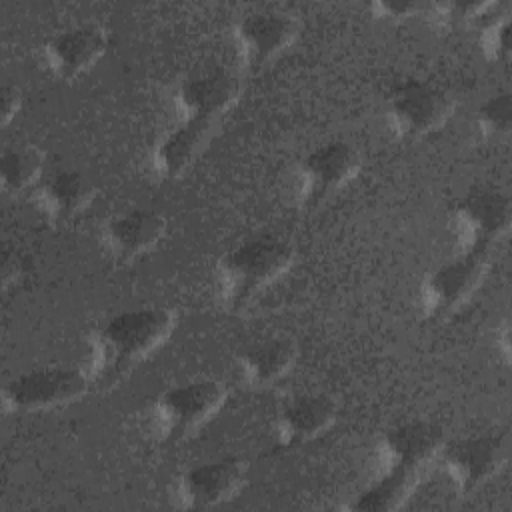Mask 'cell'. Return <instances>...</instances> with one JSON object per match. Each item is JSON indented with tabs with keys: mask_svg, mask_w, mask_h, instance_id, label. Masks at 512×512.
I'll list each match as a JSON object with an SVG mask.
<instances>
[{
	"mask_svg": "<svg viewBox=\"0 0 512 512\" xmlns=\"http://www.w3.org/2000/svg\"><path fill=\"white\" fill-rule=\"evenodd\" d=\"M166 226V218L152 208H126L104 222L102 244L114 258L134 260L158 246Z\"/></svg>",
	"mask_w": 512,
	"mask_h": 512,
	"instance_id": "2e32d148",
	"label": "cell"
},
{
	"mask_svg": "<svg viewBox=\"0 0 512 512\" xmlns=\"http://www.w3.org/2000/svg\"><path fill=\"white\" fill-rule=\"evenodd\" d=\"M298 360V346L288 336H268L238 352V372L252 388H266L282 380Z\"/></svg>",
	"mask_w": 512,
	"mask_h": 512,
	"instance_id": "d6986e66",
	"label": "cell"
},
{
	"mask_svg": "<svg viewBox=\"0 0 512 512\" xmlns=\"http://www.w3.org/2000/svg\"><path fill=\"white\" fill-rule=\"evenodd\" d=\"M0 94H2L0 96V122H2V126H8L14 120V116L20 112L22 96H20V90L12 84H4Z\"/></svg>",
	"mask_w": 512,
	"mask_h": 512,
	"instance_id": "d4e9b609",
	"label": "cell"
},
{
	"mask_svg": "<svg viewBox=\"0 0 512 512\" xmlns=\"http://www.w3.org/2000/svg\"><path fill=\"white\" fill-rule=\"evenodd\" d=\"M226 398V386L212 376L174 384L154 402V426L162 438L182 440L212 420L224 406Z\"/></svg>",
	"mask_w": 512,
	"mask_h": 512,
	"instance_id": "3957f363",
	"label": "cell"
},
{
	"mask_svg": "<svg viewBox=\"0 0 512 512\" xmlns=\"http://www.w3.org/2000/svg\"><path fill=\"white\" fill-rule=\"evenodd\" d=\"M248 466L238 456L198 462L174 480V500L180 508H212L232 500L244 486Z\"/></svg>",
	"mask_w": 512,
	"mask_h": 512,
	"instance_id": "8fae6325",
	"label": "cell"
},
{
	"mask_svg": "<svg viewBox=\"0 0 512 512\" xmlns=\"http://www.w3.org/2000/svg\"><path fill=\"white\" fill-rule=\"evenodd\" d=\"M44 178V152L28 142H14L0 154V182L4 192L22 194L36 190Z\"/></svg>",
	"mask_w": 512,
	"mask_h": 512,
	"instance_id": "ffe728a7",
	"label": "cell"
},
{
	"mask_svg": "<svg viewBox=\"0 0 512 512\" xmlns=\"http://www.w3.org/2000/svg\"><path fill=\"white\" fill-rule=\"evenodd\" d=\"M108 42V30L100 22L88 20L66 26L46 38L42 58L56 78L74 80L100 62Z\"/></svg>",
	"mask_w": 512,
	"mask_h": 512,
	"instance_id": "5bb4252c",
	"label": "cell"
},
{
	"mask_svg": "<svg viewBox=\"0 0 512 512\" xmlns=\"http://www.w3.org/2000/svg\"><path fill=\"white\" fill-rule=\"evenodd\" d=\"M422 476L396 472V470H380L374 482H370L350 504L354 510L368 512H386L400 508L412 492L418 488Z\"/></svg>",
	"mask_w": 512,
	"mask_h": 512,
	"instance_id": "44dd1931",
	"label": "cell"
},
{
	"mask_svg": "<svg viewBox=\"0 0 512 512\" xmlns=\"http://www.w3.org/2000/svg\"><path fill=\"white\" fill-rule=\"evenodd\" d=\"M426 2L418 0H376L370 4V12L380 20H406L424 16Z\"/></svg>",
	"mask_w": 512,
	"mask_h": 512,
	"instance_id": "cb8c5ba5",
	"label": "cell"
},
{
	"mask_svg": "<svg viewBox=\"0 0 512 512\" xmlns=\"http://www.w3.org/2000/svg\"><path fill=\"white\" fill-rule=\"evenodd\" d=\"M478 44L486 60L506 62L510 56V16H504L478 32Z\"/></svg>",
	"mask_w": 512,
	"mask_h": 512,
	"instance_id": "603a6c76",
	"label": "cell"
},
{
	"mask_svg": "<svg viewBox=\"0 0 512 512\" xmlns=\"http://www.w3.org/2000/svg\"><path fill=\"white\" fill-rule=\"evenodd\" d=\"M176 314L166 306H144L110 316L90 334V384L114 386L152 356L174 332Z\"/></svg>",
	"mask_w": 512,
	"mask_h": 512,
	"instance_id": "6da1fadb",
	"label": "cell"
},
{
	"mask_svg": "<svg viewBox=\"0 0 512 512\" xmlns=\"http://www.w3.org/2000/svg\"><path fill=\"white\" fill-rule=\"evenodd\" d=\"M512 126V98L508 92H498L484 100L474 114V128L486 142L502 140Z\"/></svg>",
	"mask_w": 512,
	"mask_h": 512,
	"instance_id": "7402d4cb",
	"label": "cell"
},
{
	"mask_svg": "<svg viewBox=\"0 0 512 512\" xmlns=\"http://www.w3.org/2000/svg\"><path fill=\"white\" fill-rule=\"evenodd\" d=\"M300 34V20L286 10H254L232 28L234 50L246 68H260L286 52Z\"/></svg>",
	"mask_w": 512,
	"mask_h": 512,
	"instance_id": "9c48e42d",
	"label": "cell"
},
{
	"mask_svg": "<svg viewBox=\"0 0 512 512\" xmlns=\"http://www.w3.org/2000/svg\"><path fill=\"white\" fill-rule=\"evenodd\" d=\"M452 222L462 252L486 254L510 230V198L494 188H476L454 204Z\"/></svg>",
	"mask_w": 512,
	"mask_h": 512,
	"instance_id": "ba28073f",
	"label": "cell"
},
{
	"mask_svg": "<svg viewBox=\"0 0 512 512\" xmlns=\"http://www.w3.org/2000/svg\"><path fill=\"white\" fill-rule=\"evenodd\" d=\"M362 158L358 150L332 140L316 146L300 158L296 166V196L302 206H318L334 192L346 188L360 172Z\"/></svg>",
	"mask_w": 512,
	"mask_h": 512,
	"instance_id": "52a82bcc",
	"label": "cell"
},
{
	"mask_svg": "<svg viewBox=\"0 0 512 512\" xmlns=\"http://www.w3.org/2000/svg\"><path fill=\"white\" fill-rule=\"evenodd\" d=\"M86 370L42 366L14 376L2 388L4 412H42L80 400L90 390Z\"/></svg>",
	"mask_w": 512,
	"mask_h": 512,
	"instance_id": "5b68a950",
	"label": "cell"
},
{
	"mask_svg": "<svg viewBox=\"0 0 512 512\" xmlns=\"http://www.w3.org/2000/svg\"><path fill=\"white\" fill-rule=\"evenodd\" d=\"M336 402L324 392L294 394L284 400L274 418V432L282 446H302L322 436L336 420Z\"/></svg>",
	"mask_w": 512,
	"mask_h": 512,
	"instance_id": "9a60e30c",
	"label": "cell"
},
{
	"mask_svg": "<svg viewBox=\"0 0 512 512\" xmlns=\"http://www.w3.org/2000/svg\"><path fill=\"white\" fill-rule=\"evenodd\" d=\"M444 432L430 420H410L388 428L376 446L378 468L424 476L440 458Z\"/></svg>",
	"mask_w": 512,
	"mask_h": 512,
	"instance_id": "7c38bea8",
	"label": "cell"
},
{
	"mask_svg": "<svg viewBox=\"0 0 512 512\" xmlns=\"http://www.w3.org/2000/svg\"><path fill=\"white\" fill-rule=\"evenodd\" d=\"M96 194V184L86 172L60 168L44 174L34 190V202L46 220L66 224L88 210Z\"/></svg>",
	"mask_w": 512,
	"mask_h": 512,
	"instance_id": "e0dca14e",
	"label": "cell"
},
{
	"mask_svg": "<svg viewBox=\"0 0 512 512\" xmlns=\"http://www.w3.org/2000/svg\"><path fill=\"white\" fill-rule=\"evenodd\" d=\"M490 262L484 252H462L428 272L420 286V306L428 318H448L480 288Z\"/></svg>",
	"mask_w": 512,
	"mask_h": 512,
	"instance_id": "8992f818",
	"label": "cell"
},
{
	"mask_svg": "<svg viewBox=\"0 0 512 512\" xmlns=\"http://www.w3.org/2000/svg\"><path fill=\"white\" fill-rule=\"evenodd\" d=\"M240 78L226 68H206L182 78L174 92L172 102L182 120L220 122L240 100Z\"/></svg>",
	"mask_w": 512,
	"mask_h": 512,
	"instance_id": "4fadbf2b",
	"label": "cell"
},
{
	"mask_svg": "<svg viewBox=\"0 0 512 512\" xmlns=\"http://www.w3.org/2000/svg\"><path fill=\"white\" fill-rule=\"evenodd\" d=\"M294 248L274 236L246 240L222 254L216 266L218 292L230 310H244L294 264Z\"/></svg>",
	"mask_w": 512,
	"mask_h": 512,
	"instance_id": "7a4b0ae2",
	"label": "cell"
},
{
	"mask_svg": "<svg viewBox=\"0 0 512 512\" xmlns=\"http://www.w3.org/2000/svg\"><path fill=\"white\" fill-rule=\"evenodd\" d=\"M440 464L460 494L478 490L496 476L508 460V440L504 434H474L444 444Z\"/></svg>",
	"mask_w": 512,
	"mask_h": 512,
	"instance_id": "30bf717a",
	"label": "cell"
},
{
	"mask_svg": "<svg viewBox=\"0 0 512 512\" xmlns=\"http://www.w3.org/2000/svg\"><path fill=\"white\" fill-rule=\"evenodd\" d=\"M218 122L206 120H182L164 130L152 146L150 162L158 176L178 178L182 176L210 144Z\"/></svg>",
	"mask_w": 512,
	"mask_h": 512,
	"instance_id": "ac0fdd59",
	"label": "cell"
},
{
	"mask_svg": "<svg viewBox=\"0 0 512 512\" xmlns=\"http://www.w3.org/2000/svg\"><path fill=\"white\" fill-rule=\"evenodd\" d=\"M456 100L442 86L404 80L386 98V124L398 138L418 140L438 132L454 114Z\"/></svg>",
	"mask_w": 512,
	"mask_h": 512,
	"instance_id": "277c9868",
	"label": "cell"
}]
</instances>
